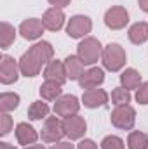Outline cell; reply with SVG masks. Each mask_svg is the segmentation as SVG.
Masks as SVG:
<instances>
[{
    "label": "cell",
    "mask_w": 148,
    "mask_h": 149,
    "mask_svg": "<svg viewBox=\"0 0 148 149\" xmlns=\"http://www.w3.org/2000/svg\"><path fill=\"white\" fill-rule=\"evenodd\" d=\"M80 109V101L75 97L73 94H63L56 102H54V113L56 116H61L63 120L68 116L78 114Z\"/></svg>",
    "instance_id": "cell-9"
},
{
    "label": "cell",
    "mask_w": 148,
    "mask_h": 149,
    "mask_svg": "<svg viewBox=\"0 0 148 149\" xmlns=\"http://www.w3.org/2000/svg\"><path fill=\"white\" fill-rule=\"evenodd\" d=\"M143 83L140 71H136L134 68H125L120 74V87L127 88V90H138V87Z\"/></svg>",
    "instance_id": "cell-20"
},
{
    "label": "cell",
    "mask_w": 148,
    "mask_h": 149,
    "mask_svg": "<svg viewBox=\"0 0 148 149\" xmlns=\"http://www.w3.org/2000/svg\"><path fill=\"white\" fill-rule=\"evenodd\" d=\"M65 123V132H66V137H70V141H78L85 135L87 132V121L84 120V116H68L63 120Z\"/></svg>",
    "instance_id": "cell-10"
},
{
    "label": "cell",
    "mask_w": 148,
    "mask_h": 149,
    "mask_svg": "<svg viewBox=\"0 0 148 149\" xmlns=\"http://www.w3.org/2000/svg\"><path fill=\"white\" fill-rule=\"evenodd\" d=\"M108 99L110 97H108L106 90H103V88H91V90H85L84 95H82V102L89 109H96V108L106 106Z\"/></svg>",
    "instance_id": "cell-13"
},
{
    "label": "cell",
    "mask_w": 148,
    "mask_h": 149,
    "mask_svg": "<svg viewBox=\"0 0 148 149\" xmlns=\"http://www.w3.org/2000/svg\"><path fill=\"white\" fill-rule=\"evenodd\" d=\"M110 121L118 130H131L136 123V109L131 104L115 106V109L110 114Z\"/></svg>",
    "instance_id": "cell-5"
},
{
    "label": "cell",
    "mask_w": 148,
    "mask_h": 149,
    "mask_svg": "<svg viewBox=\"0 0 148 149\" xmlns=\"http://www.w3.org/2000/svg\"><path fill=\"white\" fill-rule=\"evenodd\" d=\"M54 57V47L42 40V42H37L33 43L21 57H19V70H21V74L26 76V78H33L40 74L42 68H45Z\"/></svg>",
    "instance_id": "cell-1"
},
{
    "label": "cell",
    "mask_w": 148,
    "mask_h": 149,
    "mask_svg": "<svg viewBox=\"0 0 148 149\" xmlns=\"http://www.w3.org/2000/svg\"><path fill=\"white\" fill-rule=\"evenodd\" d=\"M65 19H66L65 12L59 7H51L42 16V23H44L45 30H49V31H59L65 26Z\"/></svg>",
    "instance_id": "cell-11"
},
{
    "label": "cell",
    "mask_w": 148,
    "mask_h": 149,
    "mask_svg": "<svg viewBox=\"0 0 148 149\" xmlns=\"http://www.w3.org/2000/svg\"><path fill=\"white\" fill-rule=\"evenodd\" d=\"M125 61H127V56H125V50H124L122 45L108 43L106 47H103L101 63H103L105 70H108L111 73H117L125 66Z\"/></svg>",
    "instance_id": "cell-2"
},
{
    "label": "cell",
    "mask_w": 148,
    "mask_h": 149,
    "mask_svg": "<svg viewBox=\"0 0 148 149\" xmlns=\"http://www.w3.org/2000/svg\"><path fill=\"white\" fill-rule=\"evenodd\" d=\"M103 81H105V71L101 68L92 66L87 71H84V74L78 80V85H80V88L91 90V88H98Z\"/></svg>",
    "instance_id": "cell-15"
},
{
    "label": "cell",
    "mask_w": 148,
    "mask_h": 149,
    "mask_svg": "<svg viewBox=\"0 0 148 149\" xmlns=\"http://www.w3.org/2000/svg\"><path fill=\"white\" fill-rule=\"evenodd\" d=\"M65 68H66V74H68V80L72 81H78L80 76L84 74V63L80 61L78 56H68L65 61Z\"/></svg>",
    "instance_id": "cell-18"
},
{
    "label": "cell",
    "mask_w": 148,
    "mask_h": 149,
    "mask_svg": "<svg viewBox=\"0 0 148 149\" xmlns=\"http://www.w3.org/2000/svg\"><path fill=\"white\" fill-rule=\"evenodd\" d=\"M138 5H140V9H141L143 12H147V14H148V0H140V2H138Z\"/></svg>",
    "instance_id": "cell-32"
},
{
    "label": "cell",
    "mask_w": 148,
    "mask_h": 149,
    "mask_svg": "<svg viewBox=\"0 0 148 149\" xmlns=\"http://www.w3.org/2000/svg\"><path fill=\"white\" fill-rule=\"evenodd\" d=\"M44 30H45V26H44L42 19H37V17L25 19L19 24V35L25 40H38V38L42 37Z\"/></svg>",
    "instance_id": "cell-12"
},
{
    "label": "cell",
    "mask_w": 148,
    "mask_h": 149,
    "mask_svg": "<svg viewBox=\"0 0 148 149\" xmlns=\"http://www.w3.org/2000/svg\"><path fill=\"white\" fill-rule=\"evenodd\" d=\"M0 149H16V148L9 142H0Z\"/></svg>",
    "instance_id": "cell-34"
},
{
    "label": "cell",
    "mask_w": 148,
    "mask_h": 149,
    "mask_svg": "<svg viewBox=\"0 0 148 149\" xmlns=\"http://www.w3.org/2000/svg\"><path fill=\"white\" fill-rule=\"evenodd\" d=\"M92 30V21L89 16H84V14H75L68 19V24H66V35L70 38H85Z\"/></svg>",
    "instance_id": "cell-6"
},
{
    "label": "cell",
    "mask_w": 148,
    "mask_h": 149,
    "mask_svg": "<svg viewBox=\"0 0 148 149\" xmlns=\"http://www.w3.org/2000/svg\"><path fill=\"white\" fill-rule=\"evenodd\" d=\"M127 148L129 149H147L148 148V134L134 130L127 135Z\"/></svg>",
    "instance_id": "cell-24"
},
{
    "label": "cell",
    "mask_w": 148,
    "mask_h": 149,
    "mask_svg": "<svg viewBox=\"0 0 148 149\" xmlns=\"http://www.w3.org/2000/svg\"><path fill=\"white\" fill-rule=\"evenodd\" d=\"M51 149H77L72 144V142H56V144H52Z\"/></svg>",
    "instance_id": "cell-31"
},
{
    "label": "cell",
    "mask_w": 148,
    "mask_h": 149,
    "mask_svg": "<svg viewBox=\"0 0 148 149\" xmlns=\"http://www.w3.org/2000/svg\"><path fill=\"white\" fill-rule=\"evenodd\" d=\"M52 7H59V9H65V7H68L70 5V2L72 0H47Z\"/></svg>",
    "instance_id": "cell-30"
},
{
    "label": "cell",
    "mask_w": 148,
    "mask_h": 149,
    "mask_svg": "<svg viewBox=\"0 0 148 149\" xmlns=\"http://www.w3.org/2000/svg\"><path fill=\"white\" fill-rule=\"evenodd\" d=\"M65 135H66L65 123L58 116H47L42 125V132H40L42 141L47 144H56V142H61V139Z\"/></svg>",
    "instance_id": "cell-4"
},
{
    "label": "cell",
    "mask_w": 148,
    "mask_h": 149,
    "mask_svg": "<svg viewBox=\"0 0 148 149\" xmlns=\"http://www.w3.org/2000/svg\"><path fill=\"white\" fill-rule=\"evenodd\" d=\"M147 149H148V148H147Z\"/></svg>",
    "instance_id": "cell-35"
},
{
    "label": "cell",
    "mask_w": 148,
    "mask_h": 149,
    "mask_svg": "<svg viewBox=\"0 0 148 149\" xmlns=\"http://www.w3.org/2000/svg\"><path fill=\"white\" fill-rule=\"evenodd\" d=\"M38 92H40V97H42L44 101L52 102V101H58V99L63 95V85H61V83H56V81L45 80V81L40 85Z\"/></svg>",
    "instance_id": "cell-17"
},
{
    "label": "cell",
    "mask_w": 148,
    "mask_h": 149,
    "mask_svg": "<svg viewBox=\"0 0 148 149\" xmlns=\"http://www.w3.org/2000/svg\"><path fill=\"white\" fill-rule=\"evenodd\" d=\"M101 149H125V146L118 135H106L101 141Z\"/></svg>",
    "instance_id": "cell-26"
},
{
    "label": "cell",
    "mask_w": 148,
    "mask_h": 149,
    "mask_svg": "<svg viewBox=\"0 0 148 149\" xmlns=\"http://www.w3.org/2000/svg\"><path fill=\"white\" fill-rule=\"evenodd\" d=\"M23 149H45L44 144H32V146H25Z\"/></svg>",
    "instance_id": "cell-33"
},
{
    "label": "cell",
    "mask_w": 148,
    "mask_h": 149,
    "mask_svg": "<svg viewBox=\"0 0 148 149\" xmlns=\"http://www.w3.org/2000/svg\"><path fill=\"white\" fill-rule=\"evenodd\" d=\"M136 101L143 106L148 104V81H143L136 90Z\"/></svg>",
    "instance_id": "cell-28"
},
{
    "label": "cell",
    "mask_w": 148,
    "mask_h": 149,
    "mask_svg": "<svg viewBox=\"0 0 148 149\" xmlns=\"http://www.w3.org/2000/svg\"><path fill=\"white\" fill-rule=\"evenodd\" d=\"M127 37L131 40V43H134V45H143L148 40V23H145V21L134 23V24L129 28Z\"/></svg>",
    "instance_id": "cell-19"
},
{
    "label": "cell",
    "mask_w": 148,
    "mask_h": 149,
    "mask_svg": "<svg viewBox=\"0 0 148 149\" xmlns=\"http://www.w3.org/2000/svg\"><path fill=\"white\" fill-rule=\"evenodd\" d=\"M77 149H98V144L91 139H82L78 144H77Z\"/></svg>",
    "instance_id": "cell-29"
},
{
    "label": "cell",
    "mask_w": 148,
    "mask_h": 149,
    "mask_svg": "<svg viewBox=\"0 0 148 149\" xmlns=\"http://www.w3.org/2000/svg\"><path fill=\"white\" fill-rule=\"evenodd\" d=\"M111 102L115 106H125L131 102V90L124 88V87H117L111 90Z\"/></svg>",
    "instance_id": "cell-25"
},
{
    "label": "cell",
    "mask_w": 148,
    "mask_h": 149,
    "mask_svg": "<svg viewBox=\"0 0 148 149\" xmlns=\"http://www.w3.org/2000/svg\"><path fill=\"white\" fill-rule=\"evenodd\" d=\"M103 54V47L99 43V40L94 37H85L82 38V42L77 45V56L80 57V61L85 66H92L101 59Z\"/></svg>",
    "instance_id": "cell-3"
},
{
    "label": "cell",
    "mask_w": 148,
    "mask_h": 149,
    "mask_svg": "<svg viewBox=\"0 0 148 149\" xmlns=\"http://www.w3.org/2000/svg\"><path fill=\"white\" fill-rule=\"evenodd\" d=\"M16 28L12 24H9L7 21H2L0 23V49H9L14 40H16Z\"/></svg>",
    "instance_id": "cell-21"
},
{
    "label": "cell",
    "mask_w": 148,
    "mask_h": 149,
    "mask_svg": "<svg viewBox=\"0 0 148 149\" xmlns=\"http://www.w3.org/2000/svg\"><path fill=\"white\" fill-rule=\"evenodd\" d=\"M49 111H51V108H49L47 102H44V101H35V102H32L30 108H28V118H30L32 121H38V120L47 118V116H49Z\"/></svg>",
    "instance_id": "cell-22"
},
{
    "label": "cell",
    "mask_w": 148,
    "mask_h": 149,
    "mask_svg": "<svg viewBox=\"0 0 148 149\" xmlns=\"http://www.w3.org/2000/svg\"><path fill=\"white\" fill-rule=\"evenodd\" d=\"M127 23H129V12L122 5H113L105 12V24H106V28H110L113 31L124 30L127 26Z\"/></svg>",
    "instance_id": "cell-8"
},
{
    "label": "cell",
    "mask_w": 148,
    "mask_h": 149,
    "mask_svg": "<svg viewBox=\"0 0 148 149\" xmlns=\"http://www.w3.org/2000/svg\"><path fill=\"white\" fill-rule=\"evenodd\" d=\"M12 118H11V114L9 113H2V116H0V135L2 137H5V135H9L11 134V130H12Z\"/></svg>",
    "instance_id": "cell-27"
},
{
    "label": "cell",
    "mask_w": 148,
    "mask_h": 149,
    "mask_svg": "<svg viewBox=\"0 0 148 149\" xmlns=\"http://www.w3.org/2000/svg\"><path fill=\"white\" fill-rule=\"evenodd\" d=\"M19 106V95L16 92H2L0 94V111L11 113Z\"/></svg>",
    "instance_id": "cell-23"
},
{
    "label": "cell",
    "mask_w": 148,
    "mask_h": 149,
    "mask_svg": "<svg viewBox=\"0 0 148 149\" xmlns=\"http://www.w3.org/2000/svg\"><path fill=\"white\" fill-rule=\"evenodd\" d=\"M19 74H21L19 61H14V57L4 54L2 59H0V81H2V85L16 83Z\"/></svg>",
    "instance_id": "cell-7"
},
{
    "label": "cell",
    "mask_w": 148,
    "mask_h": 149,
    "mask_svg": "<svg viewBox=\"0 0 148 149\" xmlns=\"http://www.w3.org/2000/svg\"><path fill=\"white\" fill-rule=\"evenodd\" d=\"M44 78L49 80V81H56V83L65 85V81L68 80L65 63H63V61H58V59H52V61L44 68Z\"/></svg>",
    "instance_id": "cell-14"
},
{
    "label": "cell",
    "mask_w": 148,
    "mask_h": 149,
    "mask_svg": "<svg viewBox=\"0 0 148 149\" xmlns=\"http://www.w3.org/2000/svg\"><path fill=\"white\" fill-rule=\"evenodd\" d=\"M14 132H16V139H18V142H19L21 146H32V144L37 142V139H38L37 130H35L32 125L25 123V121L18 123Z\"/></svg>",
    "instance_id": "cell-16"
}]
</instances>
